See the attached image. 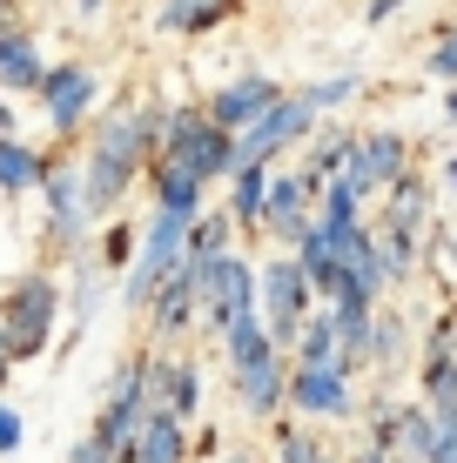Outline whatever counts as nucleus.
<instances>
[{
  "label": "nucleus",
  "mask_w": 457,
  "mask_h": 463,
  "mask_svg": "<svg viewBox=\"0 0 457 463\" xmlns=\"http://www.w3.org/2000/svg\"><path fill=\"white\" fill-rule=\"evenodd\" d=\"M47 68H54V61L41 54V41H34V27H27V21L0 27V94H34Z\"/></svg>",
  "instance_id": "14"
},
{
  "label": "nucleus",
  "mask_w": 457,
  "mask_h": 463,
  "mask_svg": "<svg viewBox=\"0 0 457 463\" xmlns=\"http://www.w3.org/2000/svg\"><path fill=\"white\" fill-rule=\"evenodd\" d=\"M404 7H411V0H364V21H370V27H384V21H397Z\"/></svg>",
  "instance_id": "36"
},
{
  "label": "nucleus",
  "mask_w": 457,
  "mask_h": 463,
  "mask_svg": "<svg viewBox=\"0 0 457 463\" xmlns=\"http://www.w3.org/2000/svg\"><path fill=\"white\" fill-rule=\"evenodd\" d=\"M444 182H451V195H457V155H451V162H444Z\"/></svg>",
  "instance_id": "41"
},
{
  "label": "nucleus",
  "mask_w": 457,
  "mask_h": 463,
  "mask_svg": "<svg viewBox=\"0 0 457 463\" xmlns=\"http://www.w3.org/2000/svg\"><path fill=\"white\" fill-rule=\"evenodd\" d=\"M34 101L47 108V135L54 141H74L94 115V101H101V74L88 68V61H54V68L41 74Z\"/></svg>",
  "instance_id": "7"
},
{
  "label": "nucleus",
  "mask_w": 457,
  "mask_h": 463,
  "mask_svg": "<svg viewBox=\"0 0 457 463\" xmlns=\"http://www.w3.org/2000/svg\"><path fill=\"white\" fill-rule=\"evenodd\" d=\"M148 202H155V209H168V215L195 222V215H209V209H202V202H209V182H202L182 155H162V162L148 168Z\"/></svg>",
  "instance_id": "15"
},
{
  "label": "nucleus",
  "mask_w": 457,
  "mask_h": 463,
  "mask_svg": "<svg viewBox=\"0 0 457 463\" xmlns=\"http://www.w3.org/2000/svg\"><path fill=\"white\" fill-rule=\"evenodd\" d=\"M7 376H14V363H7V356H0V396H7Z\"/></svg>",
  "instance_id": "42"
},
{
  "label": "nucleus",
  "mask_w": 457,
  "mask_h": 463,
  "mask_svg": "<svg viewBox=\"0 0 457 463\" xmlns=\"http://www.w3.org/2000/svg\"><path fill=\"white\" fill-rule=\"evenodd\" d=\"M235 7H243V0H155V27L176 34V41H202V34H215Z\"/></svg>",
  "instance_id": "16"
},
{
  "label": "nucleus",
  "mask_w": 457,
  "mask_h": 463,
  "mask_svg": "<svg viewBox=\"0 0 457 463\" xmlns=\"http://www.w3.org/2000/svg\"><path fill=\"white\" fill-rule=\"evenodd\" d=\"M7 135H21V121H14V101L0 94V141H7Z\"/></svg>",
  "instance_id": "37"
},
{
  "label": "nucleus",
  "mask_w": 457,
  "mask_h": 463,
  "mask_svg": "<svg viewBox=\"0 0 457 463\" xmlns=\"http://www.w3.org/2000/svg\"><path fill=\"white\" fill-rule=\"evenodd\" d=\"M81 168H88L94 222H108L121 202H129V188L148 182V168H155V148H148V135H141L135 108H108V115L94 121V135H88V148H81Z\"/></svg>",
  "instance_id": "1"
},
{
  "label": "nucleus",
  "mask_w": 457,
  "mask_h": 463,
  "mask_svg": "<svg viewBox=\"0 0 457 463\" xmlns=\"http://www.w3.org/2000/svg\"><path fill=\"white\" fill-rule=\"evenodd\" d=\"M155 403L176 410L182 423L202 410V370H195V356H162V349H155Z\"/></svg>",
  "instance_id": "18"
},
{
  "label": "nucleus",
  "mask_w": 457,
  "mask_h": 463,
  "mask_svg": "<svg viewBox=\"0 0 457 463\" xmlns=\"http://www.w3.org/2000/svg\"><path fill=\"white\" fill-rule=\"evenodd\" d=\"M444 115H451V121H457V81H451V88H444Z\"/></svg>",
  "instance_id": "40"
},
{
  "label": "nucleus",
  "mask_w": 457,
  "mask_h": 463,
  "mask_svg": "<svg viewBox=\"0 0 457 463\" xmlns=\"http://www.w3.org/2000/svg\"><path fill=\"white\" fill-rule=\"evenodd\" d=\"M350 155H357V128H323V135L303 148V175L317 188H329L343 168H350Z\"/></svg>",
  "instance_id": "23"
},
{
  "label": "nucleus",
  "mask_w": 457,
  "mask_h": 463,
  "mask_svg": "<svg viewBox=\"0 0 457 463\" xmlns=\"http://www.w3.org/2000/svg\"><path fill=\"white\" fill-rule=\"evenodd\" d=\"M135 242H141V229H108L101 262H135Z\"/></svg>",
  "instance_id": "34"
},
{
  "label": "nucleus",
  "mask_w": 457,
  "mask_h": 463,
  "mask_svg": "<svg viewBox=\"0 0 457 463\" xmlns=\"http://www.w3.org/2000/svg\"><path fill=\"white\" fill-rule=\"evenodd\" d=\"M444 255H451V276H457V222L444 229Z\"/></svg>",
  "instance_id": "38"
},
{
  "label": "nucleus",
  "mask_w": 457,
  "mask_h": 463,
  "mask_svg": "<svg viewBox=\"0 0 457 463\" xmlns=\"http://www.w3.org/2000/svg\"><path fill=\"white\" fill-rule=\"evenodd\" d=\"M296 370H350V363H343V336H337V323H329V309H317L303 323V336H296ZM357 376V370H350Z\"/></svg>",
  "instance_id": "22"
},
{
  "label": "nucleus",
  "mask_w": 457,
  "mask_h": 463,
  "mask_svg": "<svg viewBox=\"0 0 457 463\" xmlns=\"http://www.w3.org/2000/svg\"><path fill=\"white\" fill-rule=\"evenodd\" d=\"M0 27H7V21H0Z\"/></svg>",
  "instance_id": "43"
},
{
  "label": "nucleus",
  "mask_w": 457,
  "mask_h": 463,
  "mask_svg": "<svg viewBox=\"0 0 457 463\" xmlns=\"http://www.w3.org/2000/svg\"><path fill=\"white\" fill-rule=\"evenodd\" d=\"M115 457H121V450H108L101 437H81V443H74V457H68V463H115Z\"/></svg>",
  "instance_id": "35"
},
{
  "label": "nucleus",
  "mask_w": 457,
  "mask_h": 463,
  "mask_svg": "<svg viewBox=\"0 0 457 463\" xmlns=\"http://www.w3.org/2000/svg\"><path fill=\"white\" fill-rule=\"evenodd\" d=\"M323 121V108L309 101L303 88H290L282 101L262 115L256 128L243 135V168H276V155H290V148H309V128Z\"/></svg>",
  "instance_id": "8"
},
{
  "label": "nucleus",
  "mask_w": 457,
  "mask_h": 463,
  "mask_svg": "<svg viewBox=\"0 0 457 463\" xmlns=\"http://www.w3.org/2000/svg\"><path fill=\"white\" fill-rule=\"evenodd\" d=\"M74 7H81V21H94V14H101L108 0H74Z\"/></svg>",
  "instance_id": "39"
},
{
  "label": "nucleus",
  "mask_w": 457,
  "mask_h": 463,
  "mask_svg": "<svg viewBox=\"0 0 457 463\" xmlns=\"http://www.w3.org/2000/svg\"><path fill=\"white\" fill-rule=\"evenodd\" d=\"M424 74H437V81H457V21L437 27V41H431V54H424Z\"/></svg>",
  "instance_id": "32"
},
{
  "label": "nucleus",
  "mask_w": 457,
  "mask_h": 463,
  "mask_svg": "<svg viewBox=\"0 0 457 463\" xmlns=\"http://www.w3.org/2000/svg\"><path fill=\"white\" fill-rule=\"evenodd\" d=\"M317 309H323V302H317V289H309L296 249H276L270 262H262V323H270V336L282 349H296V336H303V323Z\"/></svg>",
  "instance_id": "6"
},
{
  "label": "nucleus",
  "mask_w": 457,
  "mask_h": 463,
  "mask_svg": "<svg viewBox=\"0 0 457 463\" xmlns=\"http://www.w3.org/2000/svg\"><path fill=\"white\" fill-rule=\"evenodd\" d=\"M317 222H323V229H357V222H370V202L357 195L350 182H329L323 202H317Z\"/></svg>",
  "instance_id": "29"
},
{
  "label": "nucleus",
  "mask_w": 457,
  "mask_h": 463,
  "mask_svg": "<svg viewBox=\"0 0 457 463\" xmlns=\"http://www.w3.org/2000/svg\"><path fill=\"white\" fill-rule=\"evenodd\" d=\"M317 202H323V188L309 182L303 168H276L270 202H262V235L282 242V249H296L309 229H317Z\"/></svg>",
  "instance_id": "10"
},
{
  "label": "nucleus",
  "mask_w": 457,
  "mask_h": 463,
  "mask_svg": "<svg viewBox=\"0 0 457 463\" xmlns=\"http://www.w3.org/2000/svg\"><path fill=\"white\" fill-rule=\"evenodd\" d=\"M188 229H195L188 215L148 209V222H141V242H135V262H129V282H121V302H129L135 316H148L155 296H162L168 282L188 269Z\"/></svg>",
  "instance_id": "3"
},
{
  "label": "nucleus",
  "mask_w": 457,
  "mask_h": 463,
  "mask_svg": "<svg viewBox=\"0 0 457 463\" xmlns=\"http://www.w3.org/2000/svg\"><path fill=\"white\" fill-rule=\"evenodd\" d=\"M195 269H202V329L223 343L229 329L243 323V316L262 309V269L249 262L243 249L215 255V262H195Z\"/></svg>",
  "instance_id": "4"
},
{
  "label": "nucleus",
  "mask_w": 457,
  "mask_h": 463,
  "mask_svg": "<svg viewBox=\"0 0 457 463\" xmlns=\"http://www.w3.org/2000/svg\"><path fill=\"white\" fill-rule=\"evenodd\" d=\"M47 162H54V155H41L34 141L27 135H7L0 141V195H34V188L47 182Z\"/></svg>",
  "instance_id": "20"
},
{
  "label": "nucleus",
  "mask_w": 457,
  "mask_h": 463,
  "mask_svg": "<svg viewBox=\"0 0 457 463\" xmlns=\"http://www.w3.org/2000/svg\"><path fill=\"white\" fill-rule=\"evenodd\" d=\"M309 430H317V423H303V417L282 423V430H276V457H270V463H329V457H323V443L309 437Z\"/></svg>",
  "instance_id": "30"
},
{
  "label": "nucleus",
  "mask_w": 457,
  "mask_h": 463,
  "mask_svg": "<svg viewBox=\"0 0 457 463\" xmlns=\"http://www.w3.org/2000/svg\"><path fill=\"white\" fill-rule=\"evenodd\" d=\"M61 302H68V289H61L54 269H27V276L0 296V356H7V363L47 356L54 323H61Z\"/></svg>",
  "instance_id": "2"
},
{
  "label": "nucleus",
  "mask_w": 457,
  "mask_h": 463,
  "mask_svg": "<svg viewBox=\"0 0 457 463\" xmlns=\"http://www.w3.org/2000/svg\"><path fill=\"white\" fill-rule=\"evenodd\" d=\"M148 323H155V336H162V343H168V336H182L188 323H202V269H195V262H188L182 276L168 282L162 296H155Z\"/></svg>",
  "instance_id": "17"
},
{
  "label": "nucleus",
  "mask_w": 457,
  "mask_h": 463,
  "mask_svg": "<svg viewBox=\"0 0 457 463\" xmlns=\"http://www.w3.org/2000/svg\"><path fill=\"white\" fill-rule=\"evenodd\" d=\"M290 376H296V356L290 349H270L262 363L235 370V403H243L256 423H276L282 410H290Z\"/></svg>",
  "instance_id": "13"
},
{
  "label": "nucleus",
  "mask_w": 457,
  "mask_h": 463,
  "mask_svg": "<svg viewBox=\"0 0 457 463\" xmlns=\"http://www.w3.org/2000/svg\"><path fill=\"white\" fill-rule=\"evenodd\" d=\"M270 349H282V343L270 336V323H262V309H256V316H243V323L223 336V363H229V376H235V370H249V363H262Z\"/></svg>",
  "instance_id": "25"
},
{
  "label": "nucleus",
  "mask_w": 457,
  "mask_h": 463,
  "mask_svg": "<svg viewBox=\"0 0 457 463\" xmlns=\"http://www.w3.org/2000/svg\"><path fill=\"white\" fill-rule=\"evenodd\" d=\"M303 94H309V101H317L323 115H329V108H343V101H357V94H364V74H357V68H343V74H323V81H309Z\"/></svg>",
  "instance_id": "31"
},
{
  "label": "nucleus",
  "mask_w": 457,
  "mask_h": 463,
  "mask_svg": "<svg viewBox=\"0 0 457 463\" xmlns=\"http://www.w3.org/2000/svg\"><path fill=\"white\" fill-rule=\"evenodd\" d=\"M404 343H411V323L397 309H376V329H370V370H397L404 363Z\"/></svg>",
  "instance_id": "27"
},
{
  "label": "nucleus",
  "mask_w": 457,
  "mask_h": 463,
  "mask_svg": "<svg viewBox=\"0 0 457 463\" xmlns=\"http://www.w3.org/2000/svg\"><path fill=\"white\" fill-rule=\"evenodd\" d=\"M27 443V423H21V410L14 403H0V457H14Z\"/></svg>",
  "instance_id": "33"
},
{
  "label": "nucleus",
  "mask_w": 457,
  "mask_h": 463,
  "mask_svg": "<svg viewBox=\"0 0 457 463\" xmlns=\"http://www.w3.org/2000/svg\"><path fill=\"white\" fill-rule=\"evenodd\" d=\"M270 182H276V168H235V182H229V222H235V229L262 235V202H270Z\"/></svg>",
  "instance_id": "24"
},
{
  "label": "nucleus",
  "mask_w": 457,
  "mask_h": 463,
  "mask_svg": "<svg viewBox=\"0 0 457 463\" xmlns=\"http://www.w3.org/2000/svg\"><path fill=\"white\" fill-rule=\"evenodd\" d=\"M41 195H47V242H54V255H68V262H74V255L88 249V235H94V202H88L81 155H54Z\"/></svg>",
  "instance_id": "5"
},
{
  "label": "nucleus",
  "mask_w": 457,
  "mask_h": 463,
  "mask_svg": "<svg viewBox=\"0 0 457 463\" xmlns=\"http://www.w3.org/2000/svg\"><path fill=\"white\" fill-rule=\"evenodd\" d=\"M290 410H296L303 423L357 417V376H350V370H296V376H290Z\"/></svg>",
  "instance_id": "12"
},
{
  "label": "nucleus",
  "mask_w": 457,
  "mask_h": 463,
  "mask_svg": "<svg viewBox=\"0 0 457 463\" xmlns=\"http://www.w3.org/2000/svg\"><path fill=\"white\" fill-rule=\"evenodd\" d=\"M397 463H437V410L424 396L397 403Z\"/></svg>",
  "instance_id": "21"
},
{
  "label": "nucleus",
  "mask_w": 457,
  "mask_h": 463,
  "mask_svg": "<svg viewBox=\"0 0 457 463\" xmlns=\"http://www.w3.org/2000/svg\"><path fill=\"white\" fill-rule=\"evenodd\" d=\"M188 457H195L188 423L176 410H155V417L141 423V437H135V463H188Z\"/></svg>",
  "instance_id": "19"
},
{
  "label": "nucleus",
  "mask_w": 457,
  "mask_h": 463,
  "mask_svg": "<svg viewBox=\"0 0 457 463\" xmlns=\"http://www.w3.org/2000/svg\"><path fill=\"white\" fill-rule=\"evenodd\" d=\"M74 289H68V309H74V329H81L88 323V316H94V302H101V255H94V249H81V255H74Z\"/></svg>",
  "instance_id": "28"
},
{
  "label": "nucleus",
  "mask_w": 457,
  "mask_h": 463,
  "mask_svg": "<svg viewBox=\"0 0 457 463\" xmlns=\"http://www.w3.org/2000/svg\"><path fill=\"white\" fill-rule=\"evenodd\" d=\"M282 94H290V88H282L276 74H235V81L209 88V101H202V108H209V121H215V128H229V135H249V128L270 115Z\"/></svg>",
  "instance_id": "11"
},
{
  "label": "nucleus",
  "mask_w": 457,
  "mask_h": 463,
  "mask_svg": "<svg viewBox=\"0 0 457 463\" xmlns=\"http://www.w3.org/2000/svg\"><path fill=\"white\" fill-rule=\"evenodd\" d=\"M229 249H235V222H229V209L195 215V229H188V262H215V255H229Z\"/></svg>",
  "instance_id": "26"
},
{
  "label": "nucleus",
  "mask_w": 457,
  "mask_h": 463,
  "mask_svg": "<svg viewBox=\"0 0 457 463\" xmlns=\"http://www.w3.org/2000/svg\"><path fill=\"white\" fill-rule=\"evenodd\" d=\"M411 175V141L397 135V128H364L357 135V155H350V168L337 175V182H350L364 202H384L390 188Z\"/></svg>",
  "instance_id": "9"
}]
</instances>
